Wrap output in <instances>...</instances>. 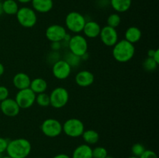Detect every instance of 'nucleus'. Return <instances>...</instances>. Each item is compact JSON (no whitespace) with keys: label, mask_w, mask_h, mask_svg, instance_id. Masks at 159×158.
Instances as JSON below:
<instances>
[{"label":"nucleus","mask_w":159,"mask_h":158,"mask_svg":"<svg viewBox=\"0 0 159 158\" xmlns=\"http://www.w3.org/2000/svg\"><path fill=\"white\" fill-rule=\"evenodd\" d=\"M20 109L21 108L13 99L8 98L6 100L0 102V111L2 112L4 116L7 117H16L19 115Z\"/></svg>","instance_id":"nucleus-13"},{"label":"nucleus","mask_w":159,"mask_h":158,"mask_svg":"<svg viewBox=\"0 0 159 158\" xmlns=\"http://www.w3.org/2000/svg\"><path fill=\"white\" fill-rule=\"evenodd\" d=\"M32 0H16L17 2L22 3V4H27V3L31 2Z\"/></svg>","instance_id":"nucleus-39"},{"label":"nucleus","mask_w":159,"mask_h":158,"mask_svg":"<svg viewBox=\"0 0 159 158\" xmlns=\"http://www.w3.org/2000/svg\"><path fill=\"white\" fill-rule=\"evenodd\" d=\"M105 158H114V157H113V156H109V155H107V156H106Z\"/></svg>","instance_id":"nucleus-41"},{"label":"nucleus","mask_w":159,"mask_h":158,"mask_svg":"<svg viewBox=\"0 0 159 158\" xmlns=\"http://www.w3.org/2000/svg\"><path fill=\"white\" fill-rule=\"evenodd\" d=\"M95 81L94 74L89 71L83 70L76 74L75 77V81L76 85L82 88H87L91 86Z\"/></svg>","instance_id":"nucleus-14"},{"label":"nucleus","mask_w":159,"mask_h":158,"mask_svg":"<svg viewBox=\"0 0 159 158\" xmlns=\"http://www.w3.org/2000/svg\"><path fill=\"white\" fill-rule=\"evenodd\" d=\"M60 59V54H59L58 51L51 50V52H50L48 57H47V61L49 64H54L55 62H57Z\"/></svg>","instance_id":"nucleus-30"},{"label":"nucleus","mask_w":159,"mask_h":158,"mask_svg":"<svg viewBox=\"0 0 159 158\" xmlns=\"http://www.w3.org/2000/svg\"><path fill=\"white\" fill-rule=\"evenodd\" d=\"M124 37H125L124 40L130 42L132 44H134L140 41L142 37V33L141 29L137 26H130L126 29Z\"/></svg>","instance_id":"nucleus-19"},{"label":"nucleus","mask_w":159,"mask_h":158,"mask_svg":"<svg viewBox=\"0 0 159 158\" xmlns=\"http://www.w3.org/2000/svg\"><path fill=\"white\" fill-rule=\"evenodd\" d=\"M37 158H43V157H37Z\"/></svg>","instance_id":"nucleus-46"},{"label":"nucleus","mask_w":159,"mask_h":158,"mask_svg":"<svg viewBox=\"0 0 159 158\" xmlns=\"http://www.w3.org/2000/svg\"><path fill=\"white\" fill-rule=\"evenodd\" d=\"M51 48L53 51H59L62 48L61 42H51Z\"/></svg>","instance_id":"nucleus-34"},{"label":"nucleus","mask_w":159,"mask_h":158,"mask_svg":"<svg viewBox=\"0 0 159 158\" xmlns=\"http://www.w3.org/2000/svg\"><path fill=\"white\" fill-rule=\"evenodd\" d=\"M145 147L142 143H134L131 147V153L133 156H137V157H140L143 153L145 151Z\"/></svg>","instance_id":"nucleus-29"},{"label":"nucleus","mask_w":159,"mask_h":158,"mask_svg":"<svg viewBox=\"0 0 159 158\" xmlns=\"http://www.w3.org/2000/svg\"><path fill=\"white\" fill-rule=\"evenodd\" d=\"M3 1V0H0V2H2Z\"/></svg>","instance_id":"nucleus-45"},{"label":"nucleus","mask_w":159,"mask_h":158,"mask_svg":"<svg viewBox=\"0 0 159 158\" xmlns=\"http://www.w3.org/2000/svg\"><path fill=\"white\" fill-rule=\"evenodd\" d=\"M3 156V155H2V153H0V158H2Z\"/></svg>","instance_id":"nucleus-44"},{"label":"nucleus","mask_w":159,"mask_h":158,"mask_svg":"<svg viewBox=\"0 0 159 158\" xmlns=\"http://www.w3.org/2000/svg\"><path fill=\"white\" fill-rule=\"evenodd\" d=\"M9 91L4 85H0V102L9 98Z\"/></svg>","instance_id":"nucleus-31"},{"label":"nucleus","mask_w":159,"mask_h":158,"mask_svg":"<svg viewBox=\"0 0 159 158\" xmlns=\"http://www.w3.org/2000/svg\"><path fill=\"white\" fill-rule=\"evenodd\" d=\"M82 137L85 143L88 145H94L99 142V134L94 129H86L83 132Z\"/></svg>","instance_id":"nucleus-23"},{"label":"nucleus","mask_w":159,"mask_h":158,"mask_svg":"<svg viewBox=\"0 0 159 158\" xmlns=\"http://www.w3.org/2000/svg\"><path fill=\"white\" fill-rule=\"evenodd\" d=\"M48 82L45 79L42 77H36L31 80L30 88L36 94L43 93L48 89Z\"/></svg>","instance_id":"nucleus-21"},{"label":"nucleus","mask_w":159,"mask_h":158,"mask_svg":"<svg viewBox=\"0 0 159 158\" xmlns=\"http://www.w3.org/2000/svg\"><path fill=\"white\" fill-rule=\"evenodd\" d=\"M52 158H71V156H68V154H65V153H59V154L53 156Z\"/></svg>","instance_id":"nucleus-36"},{"label":"nucleus","mask_w":159,"mask_h":158,"mask_svg":"<svg viewBox=\"0 0 159 158\" xmlns=\"http://www.w3.org/2000/svg\"><path fill=\"white\" fill-rule=\"evenodd\" d=\"M112 54L113 58L119 63H127L134 57V44H132L126 40H118L113 46Z\"/></svg>","instance_id":"nucleus-2"},{"label":"nucleus","mask_w":159,"mask_h":158,"mask_svg":"<svg viewBox=\"0 0 159 158\" xmlns=\"http://www.w3.org/2000/svg\"><path fill=\"white\" fill-rule=\"evenodd\" d=\"M85 131V125L77 118L68 119L62 124V132L67 136L71 138H78L82 136Z\"/></svg>","instance_id":"nucleus-5"},{"label":"nucleus","mask_w":159,"mask_h":158,"mask_svg":"<svg viewBox=\"0 0 159 158\" xmlns=\"http://www.w3.org/2000/svg\"><path fill=\"white\" fill-rule=\"evenodd\" d=\"M32 145L25 138H17L9 141L6 153L12 158H26L30 154Z\"/></svg>","instance_id":"nucleus-1"},{"label":"nucleus","mask_w":159,"mask_h":158,"mask_svg":"<svg viewBox=\"0 0 159 158\" xmlns=\"http://www.w3.org/2000/svg\"><path fill=\"white\" fill-rule=\"evenodd\" d=\"M99 38L101 42L105 46L113 47L118 41L119 36L118 33L115 28L110 27L109 26H105L101 28L100 33H99Z\"/></svg>","instance_id":"nucleus-10"},{"label":"nucleus","mask_w":159,"mask_h":158,"mask_svg":"<svg viewBox=\"0 0 159 158\" xmlns=\"http://www.w3.org/2000/svg\"><path fill=\"white\" fill-rule=\"evenodd\" d=\"M32 9L39 13H48L54 6L53 0H32Z\"/></svg>","instance_id":"nucleus-17"},{"label":"nucleus","mask_w":159,"mask_h":158,"mask_svg":"<svg viewBox=\"0 0 159 158\" xmlns=\"http://www.w3.org/2000/svg\"><path fill=\"white\" fill-rule=\"evenodd\" d=\"M4 72H5L4 65H3L2 63H0V77H1L3 74H4Z\"/></svg>","instance_id":"nucleus-38"},{"label":"nucleus","mask_w":159,"mask_h":158,"mask_svg":"<svg viewBox=\"0 0 159 158\" xmlns=\"http://www.w3.org/2000/svg\"><path fill=\"white\" fill-rule=\"evenodd\" d=\"M121 23V17L117 12H114V13H112L107 17V26H110V27H113L116 29V27L120 25Z\"/></svg>","instance_id":"nucleus-25"},{"label":"nucleus","mask_w":159,"mask_h":158,"mask_svg":"<svg viewBox=\"0 0 159 158\" xmlns=\"http://www.w3.org/2000/svg\"><path fill=\"white\" fill-rule=\"evenodd\" d=\"M108 155L107 150L103 147H96L93 149V158H105Z\"/></svg>","instance_id":"nucleus-28"},{"label":"nucleus","mask_w":159,"mask_h":158,"mask_svg":"<svg viewBox=\"0 0 159 158\" xmlns=\"http://www.w3.org/2000/svg\"><path fill=\"white\" fill-rule=\"evenodd\" d=\"M155 50H153V49L149 50L148 51V57H153L154 54H155Z\"/></svg>","instance_id":"nucleus-37"},{"label":"nucleus","mask_w":159,"mask_h":158,"mask_svg":"<svg viewBox=\"0 0 159 158\" xmlns=\"http://www.w3.org/2000/svg\"><path fill=\"white\" fill-rule=\"evenodd\" d=\"M152 58H153V60H155V62H157V63L159 64V50L158 49L155 50V54H154L153 57H152Z\"/></svg>","instance_id":"nucleus-35"},{"label":"nucleus","mask_w":159,"mask_h":158,"mask_svg":"<svg viewBox=\"0 0 159 158\" xmlns=\"http://www.w3.org/2000/svg\"><path fill=\"white\" fill-rule=\"evenodd\" d=\"M101 26L96 21H86L83 28L84 37L85 38L95 39L99 36L101 30Z\"/></svg>","instance_id":"nucleus-15"},{"label":"nucleus","mask_w":159,"mask_h":158,"mask_svg":"<svg viewBox=\"0 0 159 158\" xmlns=\"http://www.w3.org/2000/svg\"><path fill=\"white\" fill-rule=\"evenodd\" d=\"M139 158H158V155L155 151L151 150H145Z\"/></svg>","instance_id":"nucleus-32"},{"label":"nucleus","mask_w":159,"mask_h":158,"mask_svg":"<svg viewBox=\"0 0 159 158\" xmlns=\"http://www.w3.org/2000/svg\"><path fill=\"white\" fill-rule=\"evenodd\" d=\"M36 103L40 107H48L50 105L49 94L46 92L36 94Z\"/></svg>","instance_id":"nucleus-26"},{"label":"nucleus","mask_w":159,"mask_h":158,"mask_svg":"<svg viewBox=\"0 0 159 158\" xmlns=\"http://www.w3.org/2000/svg\"><path fill=\"white\" fill-rule=\"evenodd\" d=\"M31 78L26 73L19 72L14 75L12 78V84L16 89L22 90L30 88Z\"/></svg>","instance_id":"nucleus-16"},{"label":"nucleus","mask_w":159,"mask_h":158,"mask_svg":"<svg viewBox=\"0 0 159 158\" xmlns=\"http://www.w3.org/2000/svg\"><path fill=\"white\" fill-rule=\"evenodd\" d=\"M86 23L85 16L80 12L72 11L67 14L65 17L66 28L75 34H79L83 30L84 26Z\"/></svg>","instance_id":"nucleus-3"},{"label":"nucleus","mask_w":159,"mask_h":158,"mask_svg":"<svg viewBox=\"0 0 159 158\" xmlns=\"http://www.w3.org/2000/svg\"><path fill=\"white\" fill-rule=\"evenodd\" d=\"M158 66V64L155 62L152 57H147L143 62V68L146 71L152 72V71H155Z\"/></svg>","instance_id":"nucleus-27"},{"label":"nucleus","mask_w":159,"mask_h":158,"mask_svg":"<svg viewBox=\"0 0 159 158\" xmlns=\"http://www.w3.org/2000/svg\"><path fill=\"white\" fill-rule=\"evenodd\" d=\"M40 130L45 136L49 138L57 137L63 133L62 124L60 121L53 118L45 119L41 123Z\"/></svg>","instance_id":"nucleus-8"},{"label":"nucleus","mask_w":159,"mask_h":158,"mask_svg":"<svg viewBox=\"0 0 159 158\" xmlns=\"http://www.w3.org/2000/svg\"><path fill=\"white\" fill-rule=\"evenodd\" d=\"M3 13V10H2V2H0V15Z\"/></svg>","instance_id":"nucleus-40"},{"label":"nucleus","mask_w":159,"mask_h":158,"mask_svg":"<svg viewBox=\"0 0 159 158\" xmlns=\"http://www.w3.org/2000/svg\"><path fill=\"white\" fill-rule=\"evenodd\" d=\"M50 97V105L53 108H62L69 101V92L63 87H57L51 91Z\"/></svg>","instance_id":"nucleus-6"},{"label":"nucleus","mask_w":159,"mask_h":158,"mask_svg":"<svg viewBox=\"0 0 159 158\" xmlns=\"http://www.w3.org/2000/svg\"><path fill=\"white\" fill-rule=\"evenodd\" d=\"M8 143H9V140L7 139L0 137V153H3L6 151Z\"/></svg>","instance_id":"nucleus-33"},{"label":"nucleus","mask_w":159,"mask_h":158,"mask_svg":"<svg viewBox=\"0 0 159 158\" xmlns=\"http://www.w3.org/2000/svg\"><path fill=\"white\" fill-rule=\"evenodd\" d=\"M2 158H12V157H10V156H8V155H7V156H3Z\"/></svg>","instance_id":"nucleus-42"},{"label":"nucleus","mask_w":159,"mask_h":158,"mask_svg":"<svg viewBox=\"0 0 159 158\" xmlns=\"http://www.w3.org/2000/svg\"><path fill=\"white\" fill-rule=\"evenodd\" d=\"M14 99L20 108L27 109L35 103L36 94L30 88L19 90Z\"/></svg>","instance_id":"nucleus-9"},{"label":"nucleus","mask_w":159,"mask_h":158,"mask_svg":"<svg viewBox=\"0 0 159 158\" xmlns=\"http://www.w3.org/2000/svg\"><path fill=\"white\" fill-rule=\"evenodd\" d=\"M63 60H65L71 67V68L78 67L80 64L81 61H82V59H81L80 57L72 54L70 51H68L67 54H65Z\"/></svg>","instance_id":"nucleus-24"},{"label":"nucleus","mask_w":159,"mask_h":158,"mask_svg":"<svg viewBox=\"0 0 159 158\" xmlns=\"http://www.w3.org/2000/svg\"><path fill=\"white\" fill-rule=\"evenodd\" d=\"M2 5L3 13H6V15H16L20 9L16 0H3L2 2Z\"/></svg>","instance_id":"nucleus-22"},{"label":"nucleus","mask_w":159,"mask_h":158,"mask_svg":"<svg viewBox=\"0 0 159 158\" xmlns=\"http://www.w3.org/2000/svg\"><path fill=\"white\" fill-rule=\"evenodd\" d=\"M127 158H139V157H137V156H129V157Z\"/></svg>","instance_id":"nucleus-43"},{"label":"nucleus","mask_w":159,"mask_h":158,"mask_svg":"<svg viewBox=\"0 0 159 158\" xmlns=\"http://www.w3.org/2000/svg\"><path fill=\"white\" fill-rule=\"evenodd\" d=\"M68 48L70 52L79 57H82L88 53L89 44L87 39L80 34H75L71 36L68 44Z\"/></svg>","instance_id":"nucleus-7"},{"label":"nucleus","mask_w":159,"mask_h":158,"mask_svg":"<svg viewBox=\"0 0 159 158\" xmlns=\"http://www.w3.org/2000/svg\"><path fill=\"white\" fill-rule=\"evenodd\" d=\"M19 24L24 28H32L37 22V12L32 8L23 6L16 14Z\"/></svg>","instance_id":"nucleus-4"},{"label":"nucleus","mask_w":159,"mask_h":158,"mask_svg":"<svg viewBox=\"0 0 159 158\" xmlns=\"http://www.w3.org/2000/svg\"><path fill=\"white\" fill-rule=\"evenodd\" d=\"M71 67L63 59H60L52 64V74L58 80H65L71 73Z\"/></svg>","instance_id":"nucleus-11"},{"label":"nucleus","mask_w":159,"mask_h":158,"mask_svg":"<svg viewBox=\"0 0 159 158\" xmlns=\"http://www.w3.org/2000/svg\"><path fill=\"white\" fill-rule=\"evenodd\" d=\"M71 158H93V149L86 143L78 146L73 150Z\"/></svg>","instance_id":"nucleus-18"},{"label":"nucleus","mask_w":159,"mask_h":158,"mask_svg":"<svg viewBox=\"0 0 159 158\" xmlns=\"http://www.w3.org/2000/svg\"><path fill=\"white\" fill-rule=\"evenodd\" d=\"M110 5L117 13L126 12L130 9L132 0H110Z\"/></svg>","instance_id":"nucleus-20"},{"label":"nucleus","mask_w":159,"mask_h":158,"mask_svg":"<svg viewBox=\"0 0 159 158\" xmlns=\"http://www.w3.org/2000/svg\"><path fill=\"white\" fill-rule=\"evenodd\" d=\"M67 33L66 28L61 25L53 24L48 26L45 31V37L51 42H61Z\"/></svg>","instance_id":"nucleus-12"}]
</instances>
